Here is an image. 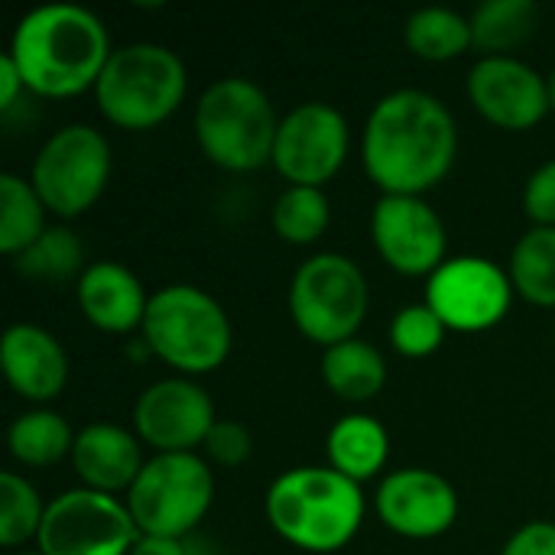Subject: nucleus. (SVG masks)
Here are the masks:
<instances>
[{
	"label": "nucleus",
	"instance_id": "nucleus-24",
	"mask_svg": "<svg viewBox=\"0 0 555 555\" xmlns=\"http://www.w3.org/2000/svg\"><path fill=\"white\" fill-rule=\"evenodd\" d=\"M475 49L485 55H511L540 29L537 0H485L472 16Z\"/></svg>",
	"mask_w": 555,
	"mask_h": 555
},
{
	"label": "nucleus",
	"instance_id": "nucleus-16",
	"mask_svg": "<svg viewBox=\"0 0 555 555\" xmlns=\"http://www.w3.org/2000/svg\"><path fill=\"white\" fill-rule=\"evenodd\" d=\"M377 520L403 540H436L459 520V491L433 468H397L374 494Z\"/></svg>",
	"mask_w": 555,
	"mask_h": 555
},
{
	"label": "nucleus",
	"instance_id": "nucleus-11",
	"mask_svg": "<svg viewBox=\"0 0 555 555\" xmlns=\"http://www.w3.org/2000/svg\"><path fill=\"white\" fill-rule=\"evenodd\" d=\"M351 127L335 104L302 101L283 114L270 166L289 182L325 189L348 163Z\"/></svg>",
	"mask_w": 555,
	"mask_h": 555
},
{
	"label": "nucleus",
	"instance_id": "nucleus-7",
	"mask_svg": "<svg viewBox=\"0 0 555 555\" xmlns=\"http://www.w3.org/2000/svg\"><path fill=\"white\" fill-rule=\"evenodd\" d=\"M371 309L364 270L335 250L312 254L289 283V315L302 338L332 348L358 338Z\"/></svg>",
	"mask_w": 555,
	"mask_h": 555
},
{
	"label": "nucleus",
	"instance_id": "nucleus-27",
	"mask_svg": "<svg viewBox=\"0 0 555 555\" xmlns=\"http://www.w3.org/2000/svg\"><path fill=\"white\" fill-rule=\"evenodd\" d=\"M273 231L280 241L293 247H309L325 237L332 224V202L325 189H306V185H286L270 211Z\"/></svg>",
	"mask_w": 555,
	"mask_h": 555
},
{
	"label": "nucleus",
	"instance_id": "nucleus-9",
	"mask_svg": "<svg viewBox=\"0 0 555 555\" xmlns=\"http://www.w3.org/2000/svg\"><path fill=\"white\" fill-rule=\"evenodd\" d=\"M111 143L91 124H65L39 146L29 182L49 215L72 221L91 211L111 182Z\"/></svg>",
	"mask_w": 555,
	"mask_h": 555
},
{
	"label": "nucleus",
	"instance_id": "nucleus-5",
	"mask_svg": "<svg viewBox=\"0 0 555 555\" xmlns=\"http://www.w3.org/2000/svg\"><path fill=\"white\" fill-rule=\"evenodd\" d=\"M140 338L153 358L176 371V377L195 380L228 361L234 348V325L208 289L169 283L150 296Z\"/></svg>",
	"mask_w": 555,
	"mask_h": 555
},
{
	"label": "nucleus",
	"instance_id": "nucleus-36",
	"mask_svg": "<svg viewBox=\"0 0 555 555\" xmlns=\"http://www.w3.org/2000/svg\"><path fill=\"white\" fill-rule=\"evenodd\" d=\"M546 85H550V104H553V111H555V68H553V72H550Z\"/></svg>",
	"mask_w": 555,
	"mask_h": 555
},
{
	"label": "nucleus",
	"instance_id": "nucleus-35",
	"mask_svg": "<svg viewBox=\"0 0 555 555\" xmlns=\"http://www.w3.org/2000/svg\"><path fill=\"white\" fill-rule=\"evenodd\" d=\"M130 555H189L185 540H166V537H140Z\"/></svg>",
	"mask_w": 555,
	"mask_h": 555
},
{
	"label": "nucleus",
	"instance_id": "nucleus-13",
	"mask_svg": "<svg viewBox=\"0 0 555 555\" xmlns=\"http://www.w3.org/2000/svg\"><path fill=\"white\" fill-rule=\"evenodd\" d=\"M371 237L380 260L400 276H433L449 260L442 215L423 195H380L371 211Z\"/></svg>",
	"mask_w": 555,
	"mask_h": 555
},
{
	"label": "nucleus",
	"instance_id": "nucleus-18",
	"mask_svg": "<svg viewBox=\"0 0 555 555\" xmlns=\"http://www.w3.org/2000/svg\"><path fill=\"white\" fill-rule=\"evenodd\" d=\"M81 315L107 335H133L143 328L150 296L140 276L117 260H94L75 283Z\"/></svg>",
	"mask_w": 555,
	"mask_h": 555
},
{
	"label": "nucleus",
	"instance_id": "nucleus-22",
	"mask_svg": "<svg viewBox=\"0 0 555 555\" xmlns=\"http://www.w3.org/2000/svg\"><path fill=\"white\" fill-rule=\"evenodd\" d=\"M75 429L72 423L49 410V406H36V410H26L20 413L10 429H7V449L13 455L16 465L23 468H52L65 459H72V449H75Z\"/></svg>",
	"mask_w": 555,
	"mask_h": 555
},
{
	"label": "nucleus",
	"instance_id": "nucleus-33",
	"mask_svg": "<svg viewBox=\"0 0 555 555\" xmlns=\"http://www.w3.org/2000/svg\"><path fill=\"white\" fill-rule=\"evenodd\" d=\"M501 555H555V524L533 520L520 527L507 543Z\"/></svg>",
	"mask_w": 555,
	"mask_h": 555
},
{
	"label": "nucleus",
	"instance_id": "nucleus-6",
	"mask_svg": "<svg viewBox=\"0 0 555 555\" xmlns=\"http://www.w3.org/2000/svg\"><path fill=\"white\" fill-rule=\"evenodd\" d=\"M98 114L130 133L166 124L189 94V68L179 52L159 42H130L114 49L94 85Z\"/></svg>",
	"mask_w": 555,
	"mask_h": 555
},
{
	"label": "nucleus",
	"instance_id": "nucleus-32",
	"mask_svg": "<svg viewBox=\"0 0 555 555\" xmlns=\"http://www.w3.org/2000/svg\"><path fill=\"white\" fill-rule=\"evenodd\" d=\"M524 211L533 228H555V159L533 169L524 185Z\"/></svg>",
	"mask_w": 555,
	"mask_h": 555
},
{
	"label": "nucleus",
	"instance_id": "nucleus-23",
	"mask_svg": "<svg viewBox=\"0 0 555 555\" xmlns=\"http://www.w3.org/2000/svg\"><path fill=\"white\" fill-rule=\"evenodd\" d=\"M406 49L423 62H452L475 49L472 20L449 7H423L403 26Z\"/></svg>",
	"mask_w": 555,
	"mask_h": 555
},
{
	"label": "nucleus",
	"instance_id": "nucleus-3",
	"mask_svg": "<svg viewBox=\"0 0 555 555\" xmlns=\"http://www.w3.org/2000/svg\"><path fill=\"white\" fill-rule=\"evenodd\" d=\"M263 507L280 540L312 555L345 550L367 514L361 485L328 465H299L283 472L267 488Z\"/></svg>",
	"mask_w": 555,
	"mask_h": 555
},
{
	"label": "nucleus",
	"instance_id": "nucleus-17",
	"mask_svg": "<svg viewBox=\"0 0 555 555\" xmlns=\"http://www.w3.org/2000/svg\"><path fill=\"white\" fill-rule=\"evenodd\" d=\"M0 367L10 390L33 406L52 403L68 384V354L62 341L33 322H16L3 332Z\"/></svg>",
	"mask_w": 555,
	"mask_h": 555
},
{
	"label": "nucleus",
	"instance_id": "nucleus-31",
	"mask_svg": "<svg viewBox=\"0 0 555 555\" xmlns=\"http://www.w3.org/2000/svg\"><path fill=\"white\" fill-rule=\"evenodd\" d=\"M202 452H205V462L215 468H241L254 455V439L244 423L218 420L215 429L208 433Z\"/></svg>",
	"mask_w": 555,
	"mask_h": 555
},
{
	"label": "nucleus",
	"instance_id": "nucleus-15",
	"mask_svg": "<svg viewBox=\"0 0 555 555\" xmlns=\"http://www.w3.org/2000/svg\"><path fill=\"white\" fill-rule=\"evenodd\" d=\"M465 88L472 107L498 130H533L553 111L546 78L517 55H481Z\"/></svg>",
	"mask_w": 555,
	"mask_h": 555
},
{
	"label": "nucleus",
	"instance_id": "nucleus-10",
	"mask_svg": "<svg viewBox=\"0 0 555 555\" xmlns=\"http://www.w3.org/2000/svg\"><path fill=\"white\" fill-rule=\"evenodd\" d=\"M140 530L127 501L72 488L49 501L36 550L42 555H130Z\"/></svg>",
	"mask_w": 555,
	"mask_h": 555
},
{
	"label": "nucleus",
	"instance_id": "nucleus-30",
	"mask_svg": "<svg viewBox=\"0 0 555 555\" xmlns=\"http://www.w3.org/2000/svg\"><path fill=\"white\" fill-rule=\"evenodd\" d=\"M449 328L442 325V319L426 306V302H410L403 306L393 322H390V345L397 354L403 358H429L442 348Z\"/></svg>",
	"mask_w": 555,
	"mask_h": 555
},
{
	"label": "nucleus",
	"instance_id": "nucleus-20",
	"mask_svg": "<svg viewBox=\"0 0 555 555\" xmlns=\"http://www.w3.org/2000/svg\"><path fill=\"white\" fill-rule=\"evenodd\" d=\"M328 468L351 478L354 485L374 481L390 462V433L380 420L364 413L341 416L325 436Z\"/></svg>",
	"mask_w": 555,
	"mask_h": 555
},
{
	"label": "nucleus",
	"instance_id": "nucleus-1",
	"mask_svg": "<svg viewBox=\"0 0 555 555\" xmlns=\"http://www.w3.org/2000/svg\"><path fill=\"white\" fill-rule=\"evenodd\" d=\"M459 124L449 104L423 88L384 94L364 124L361 163L380 195H423L452 172Z\"/></svg>",
	"mask_w": 555,
	"mask_h": 555
},
{
	"label": "nucleus",
	"instance_id": "nucleus-26",
	"mask_svg": "<svg viewBox=\"0 0 555 555\" xmlns=\"http://www.w3.org/2000/svg\"><path fill=\"white\" fill-rule=\"evenodd\" d=\"M507 276L530 306L555 309V228H530L511 250Z\"/></svg>",
	"mask_w": 555,
	"mask_h": 555
},
{
	"label": "nucleus",
	"instance_id": "nucleus-8",
	"mask_svg": "<svg viewBox=\"0 0 555 555\" xmlns=\"http://www.w3.org/2000/svg\"><path fill=\"white\" fill-rule=\"evenodd\" d=\"M124 501L140 537L185 540L215 504V472L198 452L153 455Z\"/></svg>",
	"mask_w": 555,
	"mask_h": 555
},
{
	"label": "nucleus",
	"instance_id": "nucleus-2",
	"mask_svg": "<svg viewBox=\"0 0 555 555\" xmlns=\"http://www.w3.org/2000/svg\"><path fill=\"white\" fill-rule=\"evenodd\" d=\"M7 52L16 62L26 91L65 101L94 91L114 46L98 13L78 3H46L16 23Z\"/></svg>",
	"mask_w": 555,
	"mask_h": 555
},
{
	"label": "nucleus",
	"instance_id": "nucleus-34",
	"mask_svg": "<svg viewBox=\"0 0 555 555\" xmlns=\"http://www.w3.org/2000/svg\"><path fill=\"white\" fill-rule=\"evenodd\" d=\"M23 91H26V81H23L16 62L10 59V52H3L0 55V111H10Z\"/></svg>",
	"mask_w": 555,
	"mask_h": 555
},
{
	"label": "nucleus",
	"instance_id": "nucleus-19",
	"mask_svg": "<svg viewBox=\"0 0 555 555\" xmlns=\"http://www.w3.org/2000/svg\"><path fill=\"white\" fill-rule=\"evenodd\" d=\"M140 446H143L140 436L117 423H91L78 429L68 462L81 488L117 498L133 488V481L146 465Z\"/></svg>",
	"mask_w": 555,
	"mask_h": 555
},
{
	"label": "nucleus",
	"instance_id": "nucleus-37",
	"mask_svg": "<svg viewBox=\"0 0 555 555\" xmlns=\"http://www.w3.org/2000/svg\"><path fill=\"white\" fill-rule=\"evenodd\" d=\"M16 555H42V553H39V550H36V553H16Z\"/></svg>",
	"mask_w": 555,
	"mask_h": 555
},
{
	"label": "nucleus",
	"instance_id": "nucleus-4",
	"mask_svg": "<svg viewBox=\"0 0 555 555\" xmlns=\"http://www.w3.org/2000/svg\"><path fill=\"white\" fill-rule=\"evenodd\" d=\"M280 120L270 94L254 78L224 75L198 94L192 130L208 163L244 176L270 166Z\"/></svg>",
	"mask_w": 555,
	"mask_h": 555
},
{
	"label": "nucleus",
	"instance_id": "nucleus-25",
	"mask_svg": "<svg viewBox=\"0 0 555 555\" xmlns=\"http://www.w3.org/2000/svg\"><path fill=\"white\" fill-rule=\"evenodd\" d=\"M49 208L29 179L16 172L0 176V250L7 257H20L49 231Z\"/></svg>",
	"mask_w": 555,
	"mask_h": 555
},
{
	"label": "nucleus",
	"instance_id": "nucleus-29",
	"mask_svg": "<svg viewBox=\"0 0 555 555\" xmlns=\"http://www.w3.org/2000/svg\"><path fill=\"white\" fill-rule=\"evenodd\" d=\"M46 507L36 485L26 481L20 472H3L0 475V546L16 550L23 543H36Z\"/></svg>",
	"mask_w": 555,
	"mask_h": 555
},
{
	"label": "nucleus",
	"instance_id": "nucleus-21",
	"mask_svg": "<svg viewBox=\"0 0 555 555\" xmlns=\"http://www.w3.org/2000/svg\"><path fill=\"white\" fill-rule=\"evenodd\" d=\"M322 380L345 403H371L387 387V358L364 338L322 351Z\"/></svg>",
	"mask_w": 555,
	"mask_h": 555
},
{
	"label": "nucleus",
	"instance_id": "nucleus-14",
	"mask_svg": "<svg viewBox=\"0 0 555 555\" xmlns=\"http://www.w3.org/2000/svg\"><path fill=\"white\" fill-rule=\"evenodd\" d=\"M215 423V400L192 377H163L150 384L133 406V433L153 455L198 452Z\"/></svg>",
	"mask_w": 555,
	"mask_h": 555
},
{
	"label": "nucleus",
	"instance_id": "nucleus-12",
	"mask_svg": "<svg viewBox=\"0 0 555 555\" xmlns=\"http://www.w3.org/2000/svg\"><path fill=\"white\" fill-rule=\"evenodd\" d=\"M514 283L504 267L488 257H449L426 280V306L449 332L478 335L501 325L514 306Z\"/></svg>",
	"mask_w": 555,
	"mask_h": 555
},
{
	"label": "nucleus",
	"instance_id": "nucleus-28",
	"mask_svg": "<svg viewBox=\"0 0 555 555\" xmlns=\"http://www.w3.org/2000/svg\"><path fill=\"white\" fill-rule=\"evenodd\" d=\"M13 267L20 276L26 280H39V283H65L85 273V247L81 241L65 228V224H49V231L26 247L20 257H13Z\"/></svg>",
	"mask_w": 555,
	"mask_h": 555
}]
</instances>
